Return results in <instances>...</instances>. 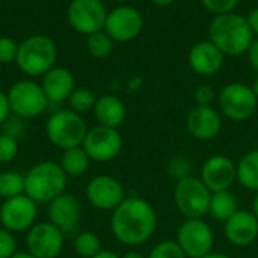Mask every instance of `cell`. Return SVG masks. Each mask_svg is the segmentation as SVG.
<instances>
[{"label": "cell", "instance_id": "1", "mask_svg": "<svg viewBox=\"0 0 258 258\" xmlns=\"http://www.w3.org/2000/svg\"><path fill=\"white\" fill-rule=\"evenodd\" d=\"M159 224L157 212L141 197H127L110 216L113 237L127 246L147 243L156 233Z\"/></svg>", "mask_w": 258, "mask_h": 258}, {"label": "cell", "instance_id": "2", "mask_svg": "<svg viewBox=\"0 0 258 258\" xmlns=\"http://www.w3.org/2000/svg\"><path fill=\"white\" fill-rule=\"evenodd\" d=\"M254 38L248 18L236 12L215 15L209 26V39L224 53V56L245 54Z\"/></svg>", "mask_w": 258, "mask_h": 258}, {"label": "cell", "instance_id": "3", "mask_svg": "<svg viewBox=\"0 0 258 258\" xmlns=\"http://www.w3.org/2000/svg\"><path fill=\"white\" fill-rule=\"evenodd\" d=\"M68 177L59 162L42 160L24 174V194L36 204H48L67 192Z\"/></svg>", "mask_w": 258, "mask_h": 258}, {"label": "cell", "instance_id": "4", "mask_svg": "<svg viewBox=\"0 0 258 258\" xmlns=\"http://www.w3.org/2000/svg\"><path fill=\"white\" fill-rule=\"evenodd\" d=\"M57 59L54 41L45 35H32L18 44L15 63L29 77H42L50 71Z\"/></svg>", "mask_w": 258, "mask_h": 258}, {"label": "cell", "instance_id": "5", "mask_svg": "<svg viewBox=\"0 0 258 258\" xmlns=\"http://www.w3.org/2000/svg\"><path fill=\"white\" fill-rule=\"evenodd\" d=\"M86 121L71 109H60L50 115L45 124L47 139L59 150L80 147L88 133Z\"/></svg>", "mask_w": 258, "mask_h": 258}, {"label": "cell", "instance_id": "6", "mask_svg": "<svg viewBox=\"0 0 258 258\" xmlns=\"http://www.w3.org/2000/svg\"><path fill=\"white\" fill-rule=\"evenodd\" d=\"M212 192L200 177L190 175L175 183L174 204L184 219H204L209 215Z\"/></svg>", "mask_w": 258, "mask_h": 258}, {"label": "cell", "instance_id": "7", "mask_svg": "<svg viewBox=\"0 0 258 258\" xmlns=\"http://www.w3.org/2000/svg\"><path fill=\"white\" fill-rule=\"evenodd\" d=\"M218 106L221 113L236 122L251 119L258 109V98L252 88L242 83L233 82L225 85L218 94Z\"/></svg>", "mask_w": 258, "mask_h": 258}, {"label": "cell", "instance_id": "8", "mask_svg": "<svg viewBox=\"0 0 258 258\" xmlns=\"http://www.w3.org/2000/svg\"><path fill=\"white\" fill-rule=\"evenodd\" d=\"M8 98L12 115L23 119H32L42 115L48 106V100L41 88V83L30 79L15 82L8 91Z\"/></svg>", "mask_w": 258, "mask_h": 258}, {"label": "cell", "instance_id": "9", "mask_svg": "<svg viewBox=\"0 0 258 258\" xmlns=\"http://www.w3.org/2000/svg\"><path fill=\"white\" fill-rule=\"evenodd\" d=\"M177 243L187 258H203L213 252L215 234L204 219H184L177 230Z\"/></svg>", "mask_w": 258, "mask_h": 258}, {"label": "cell", "instance_id": "10", "mask_svg": "<svg viewBox=\"0 0 258 258\" xmlns=\"http://www.w3.org/2000/svg\"><path fill=\"white\" fill-rule=\"evenodd\" d=\"M85 197L91 207L100 212H113L127 198L122 183L107 174L92 177L86 184Z\"/></svg>", "mask_w": 258, "mask_h": 258}, {"label": "cell", "instance_id": "11", "mask_svg": "<svg viewBox=\"0 0 258 258\" xmlns=\"http://www.w3.org/2000/svg\"><path fill=\"white\" fill-rule=\"evenodd\" d=\"M67 18L76 32L88 36L104 29L107 9L101 0H71Z\"/></svg>", "mask_w": 258, "mask_h": 258}, {"label": "cell", "instance_id": "12", "mask_svg": "<svg viewBox=\"0 0 258 258\" xmlns=\"http://www.w3.org/2000/svg\"><path fill=\"white\" fill-rule=\"evenodd\" d=\"M38 218V204L26 194L3 200L0 206V224L11 233L29 231Z\"/></svg>", "mask_w": 258, "mask_h": 258}, {"label": "cell", "instance_id": "13", "mask_svg": "<svg viewBox=\"0 0 258 258\" xmlns=\"http://www.w3.org/2000/svg\"><path fill=\"white\" fill-rule=\"evenodd\" d=\"M63 234L51 222H36L26 234L27 252L35 258H57L63 251Z\"/></svg>", "mask_w": 258, "mask_h": 258}, {"label": "cell", "instance_id": "14", "mask_svg": "<svg viewBox=\"0 0 258 258\" xmlns=\"http://www.w3.org/2000/svg\"><path fill=\"white\" fill-rule=\"evenodd\" d=\"M82 147L92 162L106 163L119 156L122 150V136L118 128L95 125L88 130Z\"/></svg>", "mask_w": 258, "mask_h": 258}, {"label": "cell", "instance_id": "15", "mask_svg": "<svg viewBox=\"0 0 258 258\" xmlns=\"http://www.w3.org/2000/svg\"><path fill=\"white\" fill-rule=\"evenodd\" d=\"M142 29H144L142 14L130 5H119L110 12H107V18L103 30L115 42H128L138 38Z\"/></svg>", "mask_w": 258, "mask_h": 258}, {"label": "cell", "instance_id": "16", "mask_svg": "<svg viewBox=\"0 0 258 258\" xmlns=\"http://www.w3.org/2000/svg\"><path fill=\"white\" fill-rule=\"evenodd\" d=\"M200 178L212 194L230 190L231 186L237 181L236 162L224 154L210 156L201 166Z\"/></svg>", "mask_w": 258, "mask_h": 258}, {"label": "cell", "instance_id": "17", "mask_svg": "<svg viewBox=\"0 0 258 258\" xmlns=\"http://www.w3.org/2000/svg\"><path fill=\"white\" fill-rule=\"evenodd\" d=\"M186 128L197 141H212L222 130L221 112L212 106H195L186 116Z\"/></svg>", "mask_w": 258, "mask_h": 258}, {"label": "cell", "instance_id": "18", "mask_svg": "<svg viewBox=\"0 0 258 258\" xmlns=\"http://www.w3.org/2000/svg\"><path fill=\"white\" fill-rule=\"evenodd\" d=\"M224 233L231 245L248 248L258 239V219L251 210L239 209L224 224Z\"/></svg>", "mask_w": 258, "mask_h": 258}, {"label": "cell", "instance_id": "19", "mask_svg": "<svg viewBox=\"0 0 258 258\" xmlns=\"http://www.w3.org/2000/svg\"><path fill=\"white\" fill-rule=\"evenodd\" d=\"M48 222L56 225L60 231L68 233L76 230L82 218V206L76 195L63 192L48 203Z\"/></svg>", "mask_w": 258, "mask_h": 258}, {"label": "cell", "instance_id": "20", "mask_svg": "<svg viewBox=\"0 0 258 258\" xmlns=\"http://www.w3.org/2000/svg\"><path fill=\"white\" fill-rule=\"evenodd\" d=\"M224 53L210 39L194 44L187 54L190 70L204 77L218 74L224 67Z\"/></svg>", "mask_w": 258, "mask_h": 258}, {"label": "cell", "instance_id": "21", "mask_svg": "<svg viewBox=\"0 0 258 258\" xmlns=\"http://www.w3.org/2000/svg\"><path fill=\"white\" fill-rule=\"evenodd\" d=\"M41 88L48 103L60 104L68 101L71 92L76 89V79L65 67H53L42 76Z\"/></svg>", "mask_w": 258, "mask_h": 258}, {"label": "cell", "instance_id": "22", "mask_svg": "<svg viewBox=\"0 0 258 258\" xmlns=\"http://www.w3.org/2000/svg\"><path fill=\"white\" fill-rule=\"evenodd\" d=\"M92 112L98 125H104L110 128H118L125 121L127 116L125 104L119 97L112 94L98 97Z\"/></svg>", "mask_w": 258, "mask_h": 258}, {"label": "cell", "instance_id": "23", "mask_svg": "<svg viewBox=\"0 0 258 258\" xmlns=\"http://www.w3.org/2000/svg\"><path fill=\"white\" fill-rule=\"evenodd\" d=\"M91 162H92L91 157L88 156L85 148L80 145V147H73V148L63 150L60 160H59V165L68 178L70 177L77 178V177H82L83 174H86L89 171Z\"/></svg>", "mask_w": 258, "mask_h": 258}, {"label": "cell", "instance_id": "24", "mask_svg": "<svg viewBox=\"0 0 258 258\" xmlns=\"http://www.w3.org/2000/svg\"><path fill=\"white\" fill-rule=\"evenodd\" d=\"M239 210L237 197L230 190L213 192L209 206V215L221 224H225Z\"/></svg>", "mask_w": 258, "mask_h": 258}, {"label": "cell", "instance_id": "25", "mask_svg": "<svg viewBox=\"0 0 258 258\" xmlns=\"http://www.w3.org/2000/svg\"><path fill=\"white\" fill-rule=\"evenodd\" d=\"M236 168L237 183L249 192H258V150L245 153L236 162Z\"/></svg>", "mask_w": 258, "mask_h": 258}, {"label": "cell", "instance_id": "26", "mask_svg": "<svg viewBox=\"0 0 258 258\" xmlns=\"http://www.w3.org/2000/svg\"><path fill=\"white\" fill-rule=\"evenodd\" d=\"M73 248H74V252L80 258L95 257L103 249L98 234H95L94 231H89V230L80 231L74 237Z\"/></svg>", "mask_w": 258, "mask_h": 258}, {"label": "cell", "instance_id": "27", "mask_svg": "<svg viewBox=\"0 0 258 258\" xmlns=\"http://www.w3.org/2000/svg\"><path fill=\"white\" fill-rule=\"evenodd\" d=\"M113 45H115V41L104 30L91 33L88 35V39H86L88 53L94 59H106L107 56H110V53L113 51Z\"/></svg>", "mask_w": 258, "mask_h": 258}, {"label": "cell", "instance_id": "28", "mask_svg": "<svg viewBox=\"0 0 258 258\" xmlns=\"http://www.w3.org/2000/svg\"><path fill=\"white\" fill-rule=\"evenodd\" d=\"M24 194V175L18 171H0V198L9 200Z\"/></svg>", "mask_w": 258, "mask_h": 258}, {"label": "cell", "instance_id": "29", "mask_svg": "<svg viewBox=\"0 0 258 258\" xmlns=\"http://www.w3.org/2000/svg\"><path fill=\"white\" fill-rule=\"evenodd\" d=\"M68 109H71L73 112L79 113V115H83L86 112H91L94 110V106L97 103V97L95 94L89 89V88H76L70 98H68Z\"/></svg>", "mask_w": 258, "mask_h": 258}, {"label": "cell", "instance_id": "30", "mask_svg": "<svg viewBox=\"0 0 258 258\" xmlns=\"http://www.w3.org/2000/svg\"><path fill=\"white\" fill-rule=\"evenodd\" d=\"M166 172H168V177L171 180H175L180 181L183 178H187L190 175H194V163L190 160V157L187 156H174L171 157V160L168 162V166H166Z\"/></svg>", "mask_w": 258, "mask_h": 258}, {"label": "cell", "instance_id": "31", "mask_svg": "<svg viewBox=\"0 0 258 258\" xmlns=\"http://www.w3.org/2000/svg\"><path fill=\"white\" fill-rule=\"evenodd\" d=\"M148 258H187L177 240H162L153 246Z\"/></svg>", "mask_w": 258, "mask_h": 258}, {"label": "cell", "instance_id": "32", "mask_svg": "<svg viewBox=\"0 0 258 258\" xmlns=\"http://www.w3.org/2000/svg\"><path fill=\"white\" fill-rule=\"evenodd\" d=\"M20 150V141L15 138L0 133V165L11 163L17 156Z\"/></svg>", "mask_w": 258, "mask_h": 258}, {"label": "cell", "instance_id": "33", "mask_svg": "<svg viewBox=\"0 0 258 258\" xmlns=\"http://www.w3.org/2000/svg\"><path fill=\"white\" fill-rule=\"evenodd\" d=\"M24 121H26V119H23V118H20V116H17V115H11V116L2 124V127H3V132H2V133L9 135V136L15 138L17 141H20V139L24 138V135H26V122H24Z\"/></svg>", "mask_w": 258, "mask_h": 258}, {"label": "cell", "instance_id": "34", "mask_svg": "<svg viewBox=\"0 0 258 258\" xmlns=\"http://www.w3.org/2000/svg\"><path fill=\"white\" fill-rule=\"evenodd\" d=\"M240 0H201L203 6L215 14V15H222V14H228V12H234V9L237 8Z\"/></svg>", "mask_w": 258, "mask_h": 258}, {"label": "cell", "instance_id": "35", "mask_svg": "<svg viewBox=\"0 0 258 258\" xmlns=\"http://www.w3.org/2000/svg\"><path fill=\"white\" fill-rule=\"evenodd\" d=\"M18 53V44L9 36H0V63L15 62Z\"/></svg>", "mask_w": 258, "mask_h": 258}, {"label": "cell", "instance_id": "36", "mask_svg": "<svg viewBox=\"0 0 258 258\" xmlns=\"http://www.w3.org/2000/svg\"><path fill=\"white\" fill-rule=\"evenodd\" d=\"M218 100V94L210 85H200L194 91L195 106H212Z\"/></svg>", "mask_w": 258, "mask_h": 258}, {"label": "cell", "instance_id": "37", "mask_svg": "<svg viewBox=\"0 0 258 258\" xmlns=\"http://www.w3.org/2000/svg\"><path fill=\"white\" fill-rule=\"evenodd\" d=\"M17 254V242L14 233L0 227V258H11Z\"/></svg>", "mask_w": 258, "mask_h": 258}, {"label": "cell", "instance_id": "38", "mask_svg": "<svg viewBox=\"0 0 258 258\" xmlns=\"http://www.w3.org/2000/svg\"><path fill=\"white\" fill-rule=\"evenodd\" d=\"M12 115L11 112V104H9V98H8V92L0 91V125Z\"/></svg>", "mask_w": 258, "mask_h": 258}, {"label": "cell", "instance_id": "39", "mask_svg": "<svg viewBox=\"0 0 258 258\" xmlns=\"http://www.w3.org/2000/svg\"><path fill=\"white\" fill-rule=\"evenodd\" d=\"M246 54H248L251 67L258 73V38H254V41H252L251 47L248 48Z\"/></svg>", "mask_w": 258, "mask_h": 258}, {"label": "cell", "instance_id": "40", "mask_svg": "<svg viewBox=\"0 0 258 258\" xmlns=\"http://www.w3.org/2000/svg\"><path fill=\"white\" fill-rule=\"evenodd\" d=\"M246 18H248L249 27H251V30H252L254 36L258 38V6L257 8H254V9L249 12V15H248Z\"/></svg>", "mask_w": 258, "mask_h": 258}, {"label": "cell", "instance_id": "41", "mask_svg": "<svg viewBox=\"0 0 258 258\" xmlns=\"http://www.w3.org/2000/svg\"><path fill=\"white\" fill-rule=\"evenodd\" d=\"M141 86H142V79L141 77H133V79L128 80V91L135 92V91L141 89Z\"/></svg>", "mask_w": 258, "mask_h": 258}, {"label": "cell", "instance_id": "42", "mask_svg": "<svg viewBox=\"0 0 258 258\" xmlns=\"http://www.w3.org/2000/svg\"><path fill=\"white\" fill-rule=\"evenodd\" d=\"M92 258H121V255H118L116 252L109 251V249H101L95 257H92Z\"/></svg>", "mask_w": 258, "mask_h": 258}, {"label": "cell", "instance_id": "43", "mask_svg": "<svg viewBox=\"0 0 258 258\" xmlns=\"http://www.w3.org/2000/svg\"><path fill=\"white\" fill-rule=\"evenodd\" d=\"M121 258H148V257H145L142 252H139V251H127L125 254H122L121 255Z\"/></svg>", "mask_w": 258, "mask_h": 258}, {"label": "cell", "instance_id": "44", "mask_svg": "<svg viewBox=\"0 0 258 258\" xmlns=\"http://www.w3.org/2000/svg\"><path fill=\"white\" fill-rule=\"evenodd\" d=\"M175 0H153V3L159 8H168L174 3Z\"/></svg>", "mask_w": 258, "mask_h": 258}, {"label": "cell", "instance_id": "45", "mask_svg": "<svg viewBox=\"0 0 258 258\" xmlns=\"http://www.w3.org/2000/svg\"><path fill=\"white\" fill-rule=\"evenodd\" d=\"M251 212L255 215V218L258 219V192H255V195H254V200H252V204H251Z\"/></svg>", "mask_w": 258, "mask_h": 258}, {"label": "cell", "instance_id": "46", "mask_svg": "<svg viewBox=\"0 0 258 258\" xmlns=\"http://www.w3.org/2000/svg\"><path fill=\"white\" fill-rule=\"evenodd\" d=\"M203 258H233L230 257L228 254H224V252H210L209 255H206V257Z\"/></svg>", "mask_w": 258, "mask_h": 258}, {"label": "cell", "instance_id": "47", "mask_svg": "<svg viewBox=\"0 0 258 258\" xmlns=\"http://www.w3.org/2000/svg\"><path fill=\"white\" fill-rule=\"evenodd\" d=\"M11 258H35V257H33V255H30V254L26 251V252H17V254H14Z\"/></svg>", "mask_w": 258, "mask_h": 258}, {"label": "cell", "instance_id": "48", "mask_svg": "<svg viewBox=\"0 0 258 258\" xmlns=\"http://www.w3.org/2000/svg\"><path fill=\"white\" fill-rule=\"evenodd\" d=\"M252 91H254V94L257 95V98H258V74H257V77L254 79V83H252Z\"/></svg>", "mask_w": 258, "mask_h": 258}, {"label": "cell", "instance_id": "49", "mask_svg": "<svg viewBox=\"0 0 258 258\" xmlns=\"http://www.w3.org/2000/svg\"><path fill=\"white\" fill-rule=\"evenodd\" d=\"M113 2H116V3H119V5H127V3L132 2V0H113Z\"/></svg>", "mask_w": 258, "mask_h": 258}]
</instances>
